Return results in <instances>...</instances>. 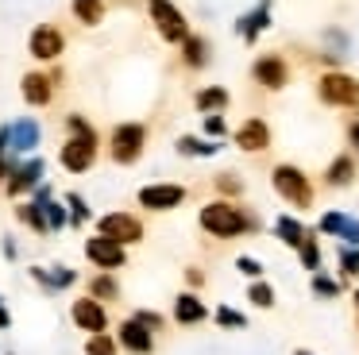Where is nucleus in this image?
Masks as SVG:
<instances>
[{
	"mask_svg": "<svg viewBox=\"0 0 359 355\" xmlns=\"http://www.w3.org/2000/svg\"><path fill=\"white\" fill-rule=\"evenodd\" d=\"M86 355H116V336H112V332H89Z\"/></svg>",
	"mask_w": 359,
	"mask_h": 355,
	"instance_id": "c85d7f7f",
	"label": "nucleus"
},
{
	"mask_svg": "<svg viewBox=\"0 0 359 355\" xmlns=\"http://www.w3.org/2000/svg\"><path fill=\"white\" fill-rule=\"evenodd\" d=\"M66 213H70V224L74 228H81V224L89 220V205H86V197H81V193H66Z\"/></svg>",
	"mask_w": 359,
	"mask_h": 355,
	"instance_id": "2f4dec72",
	"label": "nucleus"
},
{
	"mask_svg": "<svg viewBox=\"0 0 359 355\" xmlns=\"http://www.w3.org/2000/svg\"><path fill=\"white\" fill-rule=\"evenodd\" d=\"M143 151H147V128L143 123H116L109 135V159L116 162V166H132V162L143 159Z\"/></svg>",
	"mask_w": 359,
	"mask_h": 355,
	"instance_id": "20e7f679",
	"label": "nucleus"
},
{
	"mask_svg": "<svg viewBox=\"0 0 359 355\" xmlns=\"http://www.w3.org/2000/svg\"><path fill=\"white\" fill-rule=\"evenodd\" d=\"M147 15H151V23H155V31H158L163 43H178V46L186 43L189 20L174 0H147Z\"/></svg>",
	"mask_w": 359,
	"mask_h": 355,
	"instance_id": "423d86ee",
	"label": "nucleus"
},
{
	"mask_svg": "<svg viewBox=\"0 0 359 355\" xmlns=\"http://www.w3.org/2000/svg\"><path fill=\"white\" fill-rule=\"evenodd\" d=\"M4 259H16V243H12V236H4Z\"/></svg>",
	"mask_w": 359,
	"mask_h": 355,
	"instance_id": "49530a36",
	"label": "nucleus"
},
{
	"mask_svg": "<svg viewBox=\"0 0 359 355\" xmlns=\"http://www.w3.org/2000/svg\"><path fill=\"white\" fill-rule=\"evenodd\" d=\"M35 205H39V208H43V216H47L50 236H55V232H62V228H70V213H66V201H58L55 193H50L47 201H35Z\"/></svg>",
	"mask_w": 359,
	"mask_h": 355,
	"instance_id": "a878e982",
	"label": "nucleus"
},
{
	"mask_svg": "<svg viewBox=\"0 0 359 355\" xmlns=\"http://www.w3.org/2000/svg\"><path fill=\"white\" fill-rule=\"evenodd\" d=\"M116 347H124L128 355H151L155 351V332H147L135 316H128L116 328Z\"/></svg>",
	"mask_w": 359,
	"mask_h": 355,
	"instance_id": "2eb2a0df",
	"label": "nucleus"
},
{
	"mask_svg": "<svg viewBox=\"0 0 359 355\" xmlns=\"http://www.w3.org/2000/svg\"><path fill=\"white\" fill-rule=\"evenodd\" d=\"M236 270H240L243 278H251V282H255V278H263V262L251 259V255H240V259H236Z\"/></svg>",
	"mask_w": 359,
	"mask_h": 355,
	"instance_id": "a19ab883",
	"label": "nucleus"
},
{
	"mask_svg": "<svg viewBox=\"0 0 359 355\" xmlns=\"http://www.w3.org/2000/svg\"><path fill=\"white\" fill-rule=\"evenodd\" d=\"M47 278H50V293L78 286V270H74V267H50V270H47Z\"/></svg>",
	"mask_w": 359,
	"mask_h": 355,
	"instance_id": "473e14b6",
	"label": "nucleus"
},
{
	"mask_svg": "<svg viewBox=\"0 0 359 355\" xmlns=\"http://www.w3.org/2000/svg\"><path fill=\"white\" fill-rule=\"evenodd\" d=\"M220 151L217 139H197V135H182L178 139V154L182 159H212Z\"/></svg>",
	"mask_w": 359,
	"mask_h": 355,
	"instance_id": "bb28decb",
	"label": "nucleus"
},
{
	"mask_svg": "<svg viewBox=\"0 0 359 355\" xmlns=\"http://www.w3.org/2000/svg\"><path fill=\"white\" fill-rule=\"evenodd\" d=\"M97 232H101V236H109V239H116V243H124V247L143 243V220L135 213H124V208L97 216Z\"/></svg>",
	"mask_w": 359,
	"mask_h": 355,
	"instance_id": "0eeeda50",
	"label": "nucleus"
},
{
	"mask_svg": "<svg viewBox=\"0 0 359 355\" xmlns=\"http://www.w3.org/2000/svg\"><path fill=\"white\" fill-rule=\"evenodd\" d=\"M81 251H86V259L93 262L97 270H112V274L128 262V247L116 243V239H109V236H101V232H93V236L81 243Z\"/></svg>",
	"mask_w": 359,
	"mask_h": 355,
	"instance_id": "6e6552de",
	"label": "nucleus"
},
{
	"mask_svg": "<svg viewBox=\"0 0 359 355\" xmlns=\"http://www.w3.org/2000/svg\"><path fill=\"white\" fill-rule=\"evenodd\" d=\"M66 131H70V135H93L97 128H93V123H89L81 112H70V116H66Z\"/></svg>",
	"mask_w": 359,
	"mask_h": 355,
	"instance_id": "ea45409f",
	"label": "nucleus"
},
{
	"mask_svg": "<svg viewBox=\"0 0 359 355\" xmlns=\"http://www.w3.org/2000/svg\"><path fill=\"white\" fill-rule=\"evenodd\" d=\"M70 321L78 324L81 332H109V309L86 293V297H78L70 305Z\"/></svg>",
	"mask_w": 359,
	"mask_h": 355,
	"instance_id": "4468645a",
	"label": "nucleus"
},
{
	"mask_svg": "<svg viewBox=\"0 0 359 355\" xmlns=\"http://www.w3.org/2000/svg\"><path fill=\"white\" fill-rule=\"evenodd\" d=\"M228 105H232V93H228L224 85H205V89H197V97H194V108H197L201 116L224 112Z\"/></svg>",
	"mask_w": 359,
	"mask_h": 355,
	"instance_id": "aec40b11",
	"label": "nucleus"
},
{
	"mask_svg": "<svg viewBox=\"0 0 359 355\" xmlns=\"http://www.w3.org/2000/svg\"><path fill=\"white\" fill-rule=\"evenodd\" d=\"M355 309H359V290H355Z\"/></svg>",
	"mask_w": 359,
	"mask_h": 355,
	"instance_id": "8fccbe9b",
	"label": "nucleus"
},
{
	"mask_svg": "<svg viewBox=\"0 0 359 355\" xmlns=\"http://www.w3.org/2000/svg\"><path fill=\"white\" fill-rule=\"evenodd\" d=\"M271 8H274V0H259L251 12H243L240 20H236V35L243 39L248 46H255L259 43V35H263L266 27H271Z\"/></svg>",
	"mask_w": 359,
	"mask_h": 355,
	"instance_id": "dca6fc26",
	"label": "nucleus"
},
{
	"mask_svg": "<svg viewBox=\"0 0 359 355\" xmlns=\"http://www.w3.org/2000/svg\"><path fill=\"white\" fill-rule=\"evenodd\" d=\"M197 224H201V232H209L212 239H236V236H243V232H255L259 216L243 213V208L228 197H217V201H209V205H201Z\"/></svg>",
	"mask_w": 359,
	"mask_h": 355,
	"instance_id": "f257e3e1",
	"label": "nucleus"
},
{
	"mask_svg": "<svg viewBox=\"0 0 359 355\" xmlns=\"http://www.w3.org/2000/svg\"><path fill=\"white\" fill-rule=\"evenodd\" d=\"M313 293H317V297H336V293H340V282L317 270V274H313Z\"/></svg>",
	"mask_w": 359,
	"mask_h": 355,
	"instance_id": "e433bc0d",
	"label": "nucleus"
},
{
	"mask_svg": "<svg viewBox=\"0 0 359 355\" xmlns=\"http://www.w3.org/2000/svg\"><path fill=\"white\" fill-rule=\"evenodd\" d=\"M351 178H355V154H336L325 170V182L332 185V189H344Z\"/></svg>",
	"mask_w": 359,
	"mask_h": 355,
	"instance_id": "5701e85b",
	"label": "nucleus"
},
{
	"mask_svg": "<svg viewBox=\"0 0 359 355\" xmlns=\"http://www.w3.org/2000/svg\"><path fill=\"white\" fill-rule=\"evenodd\" d=\"M186 282H189V286H194V290H197V286L205 282V274H201V270H197V267H189V270H186Z\"/></svg>",
	"mask_w": 359,
	"mask_h": 355,
	"instance_id": "c03bdc74",
	"label": "nucleus"
},
{
	"mask_svg": "<svg viewBox=\"0 0 359 355\" xmlns=\"http://www.w3.org/2000/svg\"><path fill=\"white\" fill-rule=\"evenodd\" d=\"M43 170H47V162H43L39 154H27L24 162H16V166L8 170V178H4V193L20 201L24 193H32L35 185L43 182Z\"/></svg>",
	"mask_w": 359,
	"mask_h": 355,
	"instance_id": "9d476101",
	"label": "nucleus"
},
{
	"mask_svg": "<svg viewBox=\"0 0 359 355\" xmlns=\"http://www.w3.org/2000/svg\"><path fill=\"white\" fill-rule=\"evenodd\" d=\"M274 236H278L286 247H294V251H297V247L305 243V236H309V228H305L297 216H286V213H282L278 220H274Z\"/></svg>",
	"mask_w": 359,
	"mask_h": 355,
	"instance_id": "4be33fe9",
	"label": "nucleus"
},
{
	"mask_svg": "<svg viewBox=\"0 0 359 355\" xmlns=\"http://www.w3.org/2000/svg\"><path fill=\"white\" fill-rule=\"evenodd\" d=\"M344 224H348V213H325L317 220V232H325V236H340Z\"/></svg>",
	"mask_w": 359,
	"mask_h": 355,
	"instance_id": "f704fd0d",
	"label": "nucleus"
},
{
	"mask_svg": "<svg viewBox=\"0 0 359 355\" xmlns=\"http://www.w3.org/2000/svg\"><path fill=\"white\" fill-rule=\"evenodd\" d=\"M212 321H217L220 328H248V316L236 313V309H228V305H220L217 313H212Z\"/></svg>",
	"mask_w": 359,
	"mask_h": 355,
	"instance_id": "72a5a7b5",
	"label": "nucleus"
},
{
	"mask_svg": "<svg viewBox=\"0 0 359 355\" xmlns=\"http://www.w3.org/2000/svg\"><path fill=\"white\" fill-rule=\"evenodd\" d=\"M294 355H313V351H305V347H297V351Z\"/></svg>",
	"mask_w": 359,
	"mask_h": 355,
	"instance_id": "09e8293b",
	"label": "nucleus"
},
{
	"mask_svg": "<svg viewBox=\"0 0 359 355\" xmlns=\"http://www.w3.org/2000/svg\"><path fill=\"white\" fill-rule=\"evenodd\" d=\"M39 123L32 120V116H24V120L8 123V154H35V147H39Z\"/></svg>",
	"mask_w": 359,
	"mask_h": 355,
	"instance_id": "a211bd4d",
	"label": "nucleus"
},
{
	"mask_svg": "<svg viewBox=\"0 0 359 355\" xmlns=\"http://www.w3.org/2000/svg\"><path fill=\"white\" fill-rule=\"evenodd\" d=\"M135 321H140L143 324V328H147V332H166V321H163V316H158L155 313V309H135Z\"/></svg>",
	"mask_w": 359,
	"mask_h": 355,
	"instance_id": "4c0bfd02",
	"label": "nucleus"
},
{
	"mask_svg": "<svg viewBox=\"0 0 359 355\" xmlns=\"http://www.w3.org/2000/svg\"><path fill=\"white\" fill-rule=\"evenodd\" d=\"M236 147L248 154H263L266 147H271V123L263 120V116H248V120L236 128Z\"/></svg>",
	"mask_w": 359,
	"mask_h": 355,
	"instance_id": "ddd939ff",
	"label": "nucleus"
},
{
	"mask_svg": "<svg viewBox=\"0 0 359 355\" xmlns=\"http://www.w3.org/2000/svg\"><path fill=\"white\" fill-rule=\"evenodd\" d=\"M248 301L255 309H274V286L263 282V278H255V282H251V290H248Z\"/></svg>",
	"mask_w": 359,
	"mask_h": 355,
	"instance_id": "7c9ffc66",
	"label": "nucleus"
},
{
	"mask_svg": "<svg viewBox=\"0 0 359 355\" xmlns=\"http://www.w3.org/2000/svg\"><path fill=\"white\" fill-rule=\"evenodd\" d=\"M70 12H74V20H78V23L97 27V23L104 20V0H74Z\"/></svg>",
	"mask_w": 359,
	"mask_h": 355,
	"instance_id": "cd10ccee",
	"label": "nucleus"
},
{
	"mask_svg": "<svg viewBox=\"0 0 359 355\" xmlns=\"http://www.w3.org/2000/svg\"><path fill=\"white\" fill-rule=\"evenodd\" d=\"M27 51L35 62H58L66 54V35L58 23H39V27L27 35Z\"/></svg>",
	"mask_w": 359,
	"mask_h": 355,
	"instance_id": "1a4fd4ad",
	"label": "nucleus"
},
{
	"mask_svg": "<svg viewBox=\"0 0 359 355\" xmlns=\"http://www.w3.org/2000/svg\"><path fill=\"white\" fill-rule=\"evenodd\" d=\"M8 324H12V316H8V309H4V301H0V332L8 328Z\"/></svg>",
	"mask_w": 359,
	"mask_h": 355,
	"instance_id": "de8ad7c7",
	"label": "nucleus"
},
{
	"mask_svg": "<svg viewBox=\"0 0 359 355\" xmlns=\"http://www.w3.org/2000/svg\"><path fill=\"white\" fill-rule=\"evenodd\" d=\"M8 355H12V351H8Z\"/></svg>",
	"mask_w": 359,
	"mask_h": 355,
	"instance_id": "3c124183",
	"label": "nucleus"
},
{
	"mask_svg": "<svg viewBox=\"0 0 359 355\" xmlns=\"http://www.w3.org/2000/svg\"><path fill=\"white\" fill-rule=\"evenodd\" d=\"M340 274L344 278H355L359 274V247H344V251H340Z\"/></svg>",
	"mask_w": 359,
	"mask_h": 355,
	"instance_id": "58836bf2",
	"label": "nucleus"
},
{
	"mask_svg": "<svg viewBox=\"0 0 359 355\" xmlns=\"http://www.w3.org/2000/svg\"><path fill=\"white\" fill-rule=\"evenodd\" d=\"M209 54H212L209 39H205V35H194V31H189L186 43H182V66H189V69H205V66H209Z\"/></svg>",
	"mask_w": 359,
	"mask_h": 355,
	"instance_id": "412c9836",
	"label": "nucleus"
},
{
	"mask_svg": "<svg viewBox=\"0 0 359 355\" xmlns=\"http://www.w3.org/2000/svg\"><path fill=\"white\" fill-rule=\"evenodd\" d=\"M101 159V139L93 135H66V143L58 147V166L66 174H89Z\"/></svg>",
	"mask_w": 359,
	"mask_h": 355,
	"instance_id": "7ed1b4c3",
	"label": "nucleus"
},
{
	"mask_svg": "<svg viewBox=\"0 0 359 355\" xmlns=\"http://www.w3.org/2000/svg\"><path fill=\"white\" fill-rule=\"evenodd\" d=\"M89 297L93 301H120V282L112 278V270H97L93 278H89Z\"/></svg>",
	"mask_w": 359,
	"mask_h": 355,
	"instance_id": "b1692460",
	"label": "nucleus"
},
{
	"mask_svg": "<svg viewBox=\"0 0 359 355\" xmlns=\"http://www.w3.org/2000/svg\"><path fill=\"white\" fill-rule=\"evenodd\" d=\"M8 159V123H4V128H0V162Z\"/></svg>",
	"mask_w": 359,
	"mask_h": 355,
	"instance_id": "a18cd8bd",
	"label": "nucleus"
},
{
	"mask_svg": "<svg viewBox=\"0 0 359 355\" xmlns=\"http://www.w3.org/2000/svg\"><path fill=\"white\" fill-rule=\"evenodd\" d=\"M217 189L228 193V197H236V193H243V182H240L236 174H220V178H217Z\"/></svg>",
	"mask_w": 359,
	"mask_h": 355,
	"instance_id": "79ce46f5",
	"label": "nucleus"
},
{
	"mask_svg": "<svg viewBox=\"0 0 359 355\" xmlns=\"http://www.w3.org/2000/svg\"><path fill=\"white\" fill-rule=\"evenodd\" d=\"M20 97L32 108H47L50 100H55V81H50L47 69H32V74L20 77Z\"/></svg>",
	"mask_w": 359,
	"mask_h": 355,
	"instance_id": "f3484780",
	"label": "nucleus"
},
{
	"mask_svg": "<svg viewBox=\"0 0 359 355\" xmlns=\"http://www.w3.org/2000/svg\"><path fill=\"white\" fill-rule=\"evenodd\" d=\"M271 185H274V193H278L282 201H290L294 208L313 205V182L302 166H294V162H278V166L271 170Z\"/></svg>",
	"mask_w": 359,
	"mask_h": 355,
	"instance_id": "f03ea898",
	"label": "nucleus"
},
{
	"mask_svg": "<svg viewBox=\"0 0 359 355\" xmlns=\"http://www.w3.org/2000/svg\"><path fill=\"white\" fill-rule=\"evenodd\" d=\"M16 220H20V224H27V228H32L35 236H50L47 216H43V208L35 205L32 197H27V201H16Z\"/></svg>",
	"mask_w": 359,
	"mask_h": 355,
	"instance_id": "393cba45",
	"label": "nucleus"
},
{
	"mask_svg": "<svg viewBox=\"0 0 359 355\" xmlns=\"http://www.w3.org/2000/svg\"><path fill=\"white\" fill-rule=\"evenodd\" d=\"M251 77H255V85H263V89L278 93L290 85V66L282 54H259L255 62H251Z\"/></svg>",
	"mask_w": 359,
	"mask_h": 355,
	"instance_id": "f8f14e48",
	"label": "nucleus"
},
{
	"mask_svg": "<svg viewBox=\"0 0 359 355\" xmlns=\"http://www.w3.org/2000/svg\"><path fill=\"white\" fill-rule=\"evenodd\" d=\"M348 147H351V154H359V120L348 123Z\"/></svg>",
	"mask_w": 359,
	"mask_h": 355,
	"instance_id": "37998d69",
	"label": "nucleus"
},
{
	"mask_svg": "<svg viewBox=\"0 0 359 355\" xmlns=\"http://www.w3.org/2000/svg\"><path fill=\"white\" fill-rule=\"evenodd\" d=\"M205 316H209V305H205L197 293L186 290V293L174 297V321H178V324H201Z\"/></svg>",
	"mask_w": 359,
	"mask_h": 355,
	"instance_id": "6ab92c4d",
	"label": "nucleus"
},
{
	"mask_svg": "<svg viewBox=\"0 0 359 355\" xmlns=\"http://www.w3.org/2000/svg\"><path fill=\"white\" fill-rule=\"evenodd\" d=\"M317 97L328 108H355L359 105V81L348 69H325L317 77Z\"/></svg>",
	"mask_w": 359,
	"mask_h": 355,
	"instance_id": "39448f33",
	"label": "nucleus"
},
{
	"mask_svg": "<svg viewBox=\"0 0 359 355\" xmlns=\"http://www.w3.org/2000/svg\"><path fill=\"white\" fill-rule=\"evenodd\" d=\"M297 259H302V267L313 270V274L320 270V243H317V236H313V232L305 236V243L297 247Z\"/></svg>",
	"mask_w": 359,
	"mask_h": 355,
	"instance_id": "c756f323",
	"label": "nucleus"
},
{
	"mask_svg": "<svg viewBox=\"0 0 359 355\" xmlns=\"http://www.w3.org/2000/svg\"><path fill=\"white\" fill-rule=\"evenodd\" d=\"M205 135L217 139V143L228 135V120H224V112H209V116H205Z\"/></svg>",
	"mask_w": 359,
	"mask_h": 355,
	"instance_id": "c9c22d12",
	"label": "nucleus"
},
{
	"mask_svg": "<svg viewBox=\"0 0 359 355\" xmlns=\"http://www.w3.org/2000/svg\"><path fill=\"white\" fill-rule=\"evenodd\" d=\"M135 201H140V208H147V213H170V208H178L182 201H186V185H178V182L143 185V189L135 193Z\"/></svg>",
	"mask_w": 359,
	"mask_h": 355,
	"instance_id": "9b49d317",
	"label": "nucleus"
}]
</instances>
